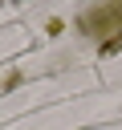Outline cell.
<instances>
[{
    "mask_svg": "<svg viewBox=\"0 0 122 130\" xmlns=\"http://www.w3.org/2000/svg\"><path fill=\"white\" fill-rule=\"evenodd\" d=\"M77 28H81V32H89V37L122 28V4H102V8H94L89 16H81V20H77Z\"/></svg>",
    "mask_w": 122,
    "mask_h": 130,
    "instance_id": "obj_1",
    "label": "cell"
}]
</instances>
